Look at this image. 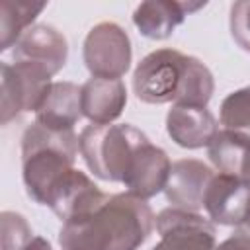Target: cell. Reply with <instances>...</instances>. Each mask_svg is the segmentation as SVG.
I'll return each instance as SVG.
<instances>
[{
	"label": "cell",
	"mask_w": 250,
	"mask_h": 250,
	"mask_svg": "<svg viewBox=\"0 0 250 250\" xmlns=\"http://www.w3.org/2000/svg\"><path fill=\"white\" fill-rule=\"evenodd\" d=\"M156 227L146 199L131 193H111L96 211L62 223V250H137Z\"/></svg>",
	"instance_id": "6da1fadb"
},
{
	"label": "cell",
	"mask_w": 250,
	"mask_h": 250,
	"mask_svg": "<svg viewBox=\"0 0 250 250\" xmlns=\"http://www.w3.org/2000/svg\"><path fill=\"white\" fill-rule=\"evenodd\" d=\"M213 90V74L205 62L178 49L150 51L133 72V92L145 104L207 105Z\"/></svg>",
	"instance_id": "7a4b0ae2"
},
{
	"label": "cell",
	"mask_w": 250,
	"mask_h": 250,
	"mask_svg": "<svg viewBox=\"0 0 250 250\" xmlns=\"http://www.w3.org/2000/svg\"><path fill=\"white\" fill-rule=\"evenodd\" d=\"M80 152L78 135L53 131L41 123H31L21 135V178L27 195L45 205L57 182L74 168Z\"/></svg>",
	"instance_id": "3957f363"
},
{
	"label": "cell",
	"mask_w": 250,
	"mask_h": 250,
	"mask_svg": "<svg viewBox=\"0 0 250 250\" xmlns=\"http://www.w3.org/2000/svg\"><path fill=\"white\" fill-rule=\"evenodd\" d=\"M148 137L129 123L88 125L78 137L80 154L94 176L107 182H123L137 150Z\"/></svg>",
	"instance_id": "277c9868"
},
{
	"label": "cell",
	"mask_w": 250,
	"mask_h": 250,
	"mask_svg": "<svg viewBox=\"0 0 250 250\" xmlns=\"http://www.w3.org/2000/svg\"><path fill=\"white\" fill-rule=\"evenodd\" d=\"M51 72L29 61H6L0 66V123L8 125L23 111L37 109L51 86Z\"/></svg>",
	"instance_id": "5b68a950"
},
{
	"label": "cell",
	"mask_w": 250,
	"mask_h": 250,
	"mask_svg": "<svg viewBox=\"0 0 250 250\" xmlns=\"http://www.w3.org/2000/svg\"><path fill=\"white\" fill-rule=\"evenodd\" d=\"M84 64L96 78H121L131 66V41L127 31L115 21L96 23L82 49Z\"/></svg>",
	"instance_id": "8992f818"
},
{
	"label": "cell",
	"mask_w": 250,
	"mask_h": 250,
	"mask_svg": "<svg viewBox=\"0 0 250 250\" xmlns=\"http://www.w3.org/2000/svg\"><path fill=\"white\" fill-rule=\"evenodd\" d=\"M160 240L152 250H215V227L203 215L168 207L156 215Z\"/></svg>",
	"instance_id": "52a82bcc"
},
{
	"label": "cell",
	"mask_w": 250,
	"mask_h": 250,
	"mask_svg": "<svg viewBox=\"0 0 250 250\" xmlns=\"http://www.w3.org/2000/svg\"><path fill=\"white\" fill-rule=\"evenodd\" d=\"M209 219L225 227L250 223V182L229 174H215L203 195Z\"/></svg>",
	"instance_id": "ba28073f"
},
{
	"label": "cell",
	"mask_w": 250,
	"mask_h": 250,
	"mask_svg": "<svg viewBox=\"0 0 250 250\" xmlns=\"http://www.w3.org/2000/svg\"><path fill=\"white\" fill-rule=\"evenodd\" d=\"M111 193H104L84 172L68 170L47 197V207L64 223L76 217H84L102 207Z\"/></svg>",
	"instance_id": "9c48e42d"
},
{
	"label": "cell",
	"mask_w": 250,
	"mask_h": 250,
	"mask_svg": "<svg viewBox=\"0 0 250 250\" xmlns=\"http://www.w3.org/2000/svg\"><path fill=\"white\" fill-rule=\"evenodd\" d=\"M213 176L215 172L201 160H176L172 162L170 176L164 188L166 199L172 203V207L197 213L199 209H203V195Z\"/></svg>",
	"instance_id": "30bf717a"
},
{
	"label": "cell",
	"mask_w": 250,
	"mask_h": 250,
	"mask_svg": "<svg viewBox=\"0 0 250 250\" xmlns=\"http://www.w3.org/2000/svg\"><path fill=\"white\" fill-rule=\"evenodd\" d=\"M170 168L172 162L168 154L160 146L146 141L137 150L121 184L127 188V193L141 199H150L156 193L164 191L170 176Z\"/></svg>",
	"instance_id": "8fae6325"
},
{
	"label": "cell",
	"mask_w": 250,
	"mask_h": 250,
	"mask_svg": "<svg viewBox=\"0 0 250 250\" xmlns=\"http://www.w3.org/2000/svg\"><path fill=\"white\" fill-rule=\"evenodd\" d=\"M12 57L14 61L37 62L55 76L66 62L68 45L57 27L49 23H37L23 31L12 49Z\"/></svg>",
	"instance_id": "7c38bea8"
},
{
	"label": "cell",
	"mask_w": 250,
	"mask_h": 250,
	"mask_svg": "<svg viewBox=\"0 0 250 250\" xmlns=\"http://www.w3.org/2000/svg\"><path fill=\"white\" fill-rule=\"evenodd\" d=\"M217 131V119L207 105H172L166 115V133L182 148L209 146Z\"/></svg>",
	"instance_id": "4fadbf2b"
},
{
	"label": "cell",
	"mask_w": 250,
	"mask_h": 250,
	"mask_svg": "<svg viewBox=\"0 0 250 250\" xmlns=\"http://www.w3.org/2000/svg\"><path fill=\"white\" fill-rule=\"evenodd\" d=\"M82 115L94 125L113 123L125 109L127 88L121 78L92 76L80 86Z\"/></svg>",
	"instance_id": "5bb4252c"
},
{
	"label": "cell",
	"mask_w": 250,
	"mask_h": 250,
	"mask_svg": "<svg viewBox=\"0 0 250 250\" xmlns=\"http://www.w3.org/2000/svg\"><path fill=\"white\" fill-rule=\"evenodd\" d=\"M80 117V86L66 80L51 82L35 109V121L53 131H70Z\"/></svg>",
	"instance_id": "9a60e30c"
},
{
	"label": "cell",
	"mask_w": 250,
	"mask_h": 250,
	"mask_svg": "<svg viewBox=\"0 0 250 250\" xmlns=\"http://www.w3.org/2000/svg\"><path fill=\"white\" fill-rule=\"evenodd\" d=\"M205 4L174 2V0H146L141 2L133 12V23L141 35L160 41L168 39L174 29L184 23L186 16L193 10L203 8Z\"/></svg>",
	"instance_id": "2e32d148"
},
{
	"label": "cell",
	"mask_w": 250,
	"mask_h": 250,
	"mask_svg": "<svg viewBox=\"0 0 250 250\" xmlns=\"http://www.w3.org/2000/svg\"><path fill=\"white\" fill-rule=\"evenodd\" d=\"M207 156L219 174L250 182V135L221 129L209 143Z\"/></svg>",
	"instance_id": "e0dca14e"
},
{
	"label": "cell",
	"mask_w": 250,
	"mask_h": 250,
	"mask_svg": "<svg viewBox=\"0 0 250 250\" xmlns=\"http://www.w3.org/2000/svg\"><path fill=\"white\" fill-rule=\"evenodd\" d=\"M45 2H0V49L8 51L18 43L25 29L31 27L33 20L45 10Z\"/></svg>",
	"instance_id": "ac0fdd59"
},
{
	"label": "cell",
	"mask_w": 250,
	"mask_h": 250,
	"mask_svg": "<svg viewBox=\"0 0 250 250\" xmlns=\"http://www.w3.org/2000/svg\"><path fill=\"white\" fill-rule=\"evenodd\" d=\"M219 121L223 129L250 135V86L230 92L221 102Z\"/></svg>",
	"instance_id": "d6986e66"
},
{
	"label": "cell",
	"mask_w": 250,
	"mask_h": 250,
	"mask_svg": "<svg viewBox=\"0 0 250 250\" xmlns=\"http://www.w3.org/2000/svg\"><path fill=\"white\" fill-rule=\"evenodd\" d=\"M0 238L2 250H21L33 236L27 221L14 211H2L0 215Z\"/></svg>",
	"instance_id": "ffe728a7"
},
{
	"label": "cell",
	"mask_w": 250,
	"mask_h": 250,
	"mask_svg": "<svg viewBox=\"0 0 250 250\" xmlns=\"http://www.w3.org/2000/svg\"><path fill=\"white\" fill-rule=\"evenodd\" d=\"M230 35L250 53V0H240L230 6Z\"/></svg>",
	"instance_id": "44dd1931"
},
{
	"label": "cell",
	"mask_w": 250,
	"mask_h": 250,
	"mask_svg": "<svg viewBox=\"0 0 250 250\" xmlns=\"http://www.w3.org/2000/svg\"><path fill=\"white\" fill-rule=\"evenodd\" d=\"M215 250H250V232L248 230H236L223 242L215 246Z\"/></svg>",
	"instance_id": "7402d4cb"
},
{
	"label": "cell",
	"mask_w": 250,
	"mask_h": 250,
	"mask_svg": "<svg viewBox=\"0 0 250 250\" xmlns=\"http://www.w3.org/2000/svg\"><path fill=\"white\" fill-rule=\"evenodd\" d=\"M21 250H51V244L43 236H33Z\"/></svg>",
	"instance_id": "603a6c76"
},
{
	"label": "cell",
	"mask_w": 250,
	"mask_h": 250,
	"mask_svg": "<svg viewBox=\"0 0 250 250\" xmlns=\"http://www.w3.org/2000/svg\"><path fill=\"white\" fill-rule=\"evenodd\" d=\"M248 227H250V223H248Z\"/></svg>",
	"instance_id": "cb8c5ba5"
}]
</instances>
